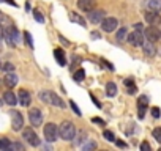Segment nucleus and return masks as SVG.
<instances>
[{
	"label": "nucleus",
	"mask_w": 161,
	"mask_h": 151,
	"mask_svg": "<svg viewBox=\"0 0 161 151\" xmlns=\"http://www.w3.org/2000/svg\"><path fill=\"white\" fill-rule=\"evenodd\" d=\"M40 99L43 101V102H46V104H52V106H55V107H65V102L54 93V91H49V90H44V91H40Z\"/></svg>",
	"instance_id": "f257e3e1"
},
{
	"label": "nucleus",
	"mask_w": 161,
	"mask_h": 151,
	"mask_svg": "<svg viewBox=\"0 0 161 151\" xmlns=\"http://www.w3.org/2000/svg\"><path fill=\"white\" fill-rule=\"evenodd\" d=\"M58 131H60V137L63 138V140H66V142H69V140H73L74 137H76V128H74V124L71 123V121H63L60 126H58Z\"/></svg>",
	"instance_id": "f03ea898"
},
{
	"label": "nucleus",
	"mask_w": 161,
	"mask_h": 151,
	"mask_svg": "<svg viewBox=\"0 0 161 151\" xmlns=\"http://www.w3.org/2000/svg\"><path fill=\"white\" fill-rule=\"evenodd\" d=\"M5 39L10 46H18L21 43V36H19V32L16 27L10 25L7 30H5Z\"/></svg>",
	"instance_id": "7ed1b4c3"
},
{
	"label": "nucleus",
	"mask_w": 161,
	"mask_h": 151,
	"mask_svg": "<svg viewBox=\"0 0 161 151\" xmlns=\"http://www.w3.org/2000/svg\"><path fill=\"white\" fill-rule=\"evenodd\" d=\"M60 135V131H58V126L54 124V123H47L44 126V138L47 142H55Z\"/></svg>",
	"instance_id": "20e7f679"
},
{
	"label": "nucleus",
	"mask_w": 161,
	"mask_h": 151,
	"mask_svg": "<svg viewBox=\"0 0 161 151\" xmlns=\"http://www.w3.org/2000/svg\"><path fill=\"white\" fill-rule=\"evenodd\" d=\"M22 138L32 146H40V137L36 135V132L32 128H25L22 131Z\"/></svg>",
	"instance_id": "39448f33"
},
{
	"label": "nucleus",
	"mask_w": 161,
	"mask_h": 151,
	"mask_svg": "<svg viewBox=\"0 0 161 151\" xmlns=\"http://www.w3.org/2000/svg\"><path fill=\"white\" fill-rule=\"evenodd\" d=\"M144 38H145V35H144L141 30H134L133 33L128 35L126 41H128L131 46H136V47H137V46H142V44H144V41H145Z\"/></svg>",
	"instance_id": "423d86ee"
},
{
	"label": "nucleus",
	"mask_w": 161,
	"mask_h": 151,
	"mask_svg": "<svg viewBox=\"0 0 161 151\" xmlns=\"http://www.w3.org/2000/svg\"><path fill=\"white\" fill-rule=\"evenodd\" d=\"M10 117H11V128H13V131H21L24 128V118H22V115L18 110H11L10 112Z\"/></svg>",
	"instance_id": "0eeeda50"
},
{
	"label": "nucleus",
	"mask_w": 161,
	"mask_h": 151,
	"mask_svg": "<svg viewBox=\"0 0 161 151\" xmlns=\"http://www.w3.org/2000/svg\"><path fill=\"white\" fill-rule=\"evenodd\" d=\"M117 25H119V21L115 18H104L101 21V29L106 33H112L114 30H117Z\"/></svg>",
	"instance_id": "6e6552de"
},
{
	"label": "nucleus",
	"mask_w": 161,
	"mask_h": 151,
	"mask_svg": "<svg viewBox=\"0 0 161 151\" xmlns=\"http://www.w3.org/2000/svg\"><path fill=\"white\" fill-rule=\"evenodd\" d=\"M144 35H145V38H147L148 41H153V43H156V41L161 38V32H159V29H156L155 25L147 27V29L144 30Z\"/></svg>",
	"instance_id": "1a4fd4ad"
},
{
	"label": "nucleus",
	"mask_w": 161,
	"mask_h": 151,
	"mask_svg": "<svg viewBox=\"0 0 161 151\" xmlns=\"http://www.w3.org/2000/svg\"><path fill=\"white\" fill-rule=\"evenodd\" d=\"M87 16H89V19H90V22H93V24H101V21L106 18V13L103 11V10H90V11H87Z\"/></svg>",
	"instance_id": "9d476101"
},
{
	"label": "nucleus",
	"mask_w": 161,
	"mask_h": 151,
	"mask_svg": "<svg viewBox=\"0 0 161 151\" xmlns=\"http://www.w3.org/2000/svg\"><path fill=\"white\" fill-rule=\"evenodd\" d=\"M29 120H30L32 126H40L43 123V113H41V110L40 109H30Z\"/></svg>",
	"instance_id": "9b49d317"
},
{
	"label": "nucleus",
	"mask_w": 161,
	"mask_h": 151,
	"mask_svg": "<svg viewBox=\"0 0 161 151\" xmlns=\"http://www.w3.org/2000/svg\"><path fill=\"white\" fill-rule=\"evenodd\" d=\"M147 106H148V98H147L145 95L139 96V99H137V113H139V118H141V120L145 117Z\"/></svg>",
	"instance_id": "f8f14e48"
},
{
	"label": "nucleus",
	"mask_w": 161,
	"mask_h": 151,
	"mask_svg": "<svg viewBox=\"0 0 161 151\" xmlns=\"http://www.w3.org/2000/svg\"><path fill=\"white\" fill-rule=\"evenodd\" d=\"M145 21H147L150 25H158V24L161 22L159 11H153V10H150V11L145 14Z\"/></svg>",
	"instance_id": "ddd939ff"
},
{
	"label": "nucleus",
	"mask_w": 161,
	"mask_h": 151,
	"mask_svg": "<svg viewBox=\"0 0 161 151\" xmlns=\"http://www.w3.org/2000/svg\"><path fill=\"white\" fill-rule=\"evenodd\" d=\"M97 5V0H77V7L82 11H90Z\"/></svg>",
	"instance_id": "4468645a"
},
{
	"label": "nucleus",
	"mask_w": 161,
	"mask_h": 151,
	"mask_svg": "<svg viewBox=\"0 0 161 151\" xmlns=\"http://www.w3.org/2000/svg\"><path fill=\"white\" fill-rule=\"evenodd\" d=\"M3 82H5V85H7L8 88H13V87L18 85V76H16L13 71H11V72H7L5 77H3Z\"/></svg>",
	"instance_id": "2eb2a0df"
},
{
	"label": "nucleus",
	"mask_w": 161,
	"mask_h": 151,
	"mask_svg": "<svg viewBox=\"0 0 161 151\" xmlns=\"http://www.w3.org/2000/svg\"><path fill=\"white\" fill-rule=\"evenodd\" d=\"M18 99H19V104H21L22 107H29L30 102H32V96H30V93H29L27 90H21Z\"/></svg>",
	"instance_id": "dca6fc26"
},
{
	"label": "nucleus",
	"mask_w": 161,
	"mask_h": 151,
	"mask_svg": "<svg viewBox=\"0 0 161 151\" xmlns=\"http://www.w3.org/2000/svg\"><path fill=\"white\" fill-rule=\"evenodd\" d=\"M142 49H144L145 55H148V57H153V55L156 54V47H155L153 41H148V39H147V43L144 41V44H142Z\"/></svg>",
	"instance_id": "f3484780"
},
{
	"label": "nucleus",
	"mask_w": 161,
	"mask_h": 151,
	"mask_svg": "<svg viewBox=\"0 0 161 151\" xmlns=\"http://www.w3.org/2000/svg\"><path fill=\"white\" fill-rule=\"evenodd\" d=\"M3 101H5L8 106H16L19 99H18V96H16L13 91H10V90H8V91H5V93H3Z\"/></svg>",
	"instance_id": "a211bd4d"
},
{
	"label": "nucleus",
	"mask_w": 161,
	"mask_h": 151,
	"mask_svg": "<svg viewBox=\"0 0 161 151\" xmlns=\"http://www.w3.org/2000/svg\"><path fill=\"white\" fill-rule=\"evenodd\" d=\"M54 57H55V60H57V63H58L60 66H65V65H66V57H65V52H63L60 47L54 49Z\"/></svg>",
	"instance_id": "6ab92c4d"
},
{
	"label": "nucleus",
	"mask_w": 161,
	"mask_h": 151,
	"mask_svg": "<svg viewBox=\"0 0 161 151\" xmlns=\"http://www.w3.org/2000/svg\"><path fill=\"white\" fill-rule=\"evenodd\" d=\"M106 95H108L109 98H114V96L117 95V85H115L114 82H109V84L106 85Z\"/></svg>",
	"instance_id": "aec40b11"
},
{
	"label": "nucleus",
	"mask_w": 161,
	"mask_h": 151,
	"mask_svg": "<svg viewBox=\"0 0 161 151\" xmlns=\"http://www.w3.org/2000/svg\"><path fill=\"white\" fill-rule=\"evenodd\" d=\"M147 7L153 11H161V0H148Z\"/></svg>",
	"instance_id": "412c9836"
},
{
	"label": "nucleus",
	"mask_w": 161,
	"mask_h": 151,
	"mask_svg": "<svg viewBox=\"0 0 161 151\" xmlns=\"http://www.w3.org/2000/svg\"><path fill=\"white\" fill-rule=\"evenodd\" d=\"M69 18H71V21H74V22H77L79 25H82V27H86V21L80 18L79 14H76V13H71L69 14Z\"/></svg>",
	"instance_id": "4be33fe9"
},
{
	"label": "nucleus",
	"mask_w": 161,
	"mask_h": 151,
	"mask_svg": "<svg viewBox=\"0 0 161 151\" xmlns=\"http://www.w3.org/2000/svg\"><path fill=\"white\" fill-rule=\"evenodd\" d=\"M84 76H86V71H84V69H77V71L74 72V76H73V79L77 81V82H80V81L84 79Z\"/></svg>",
	"instance_id": "5701e85b"
},
{
	"label": "nucleus",
	"mask_w": 161,
	"mask_h": 151,
	"mask_svg": "<svg viewBox=\"0 0 161 151\" xmlns=\"http://www.w3.org/2000/svg\"><path fill=\"white\" fill-rule=\"evenodd\" d=\"M125 38H128V32H126V29H120L117 32V39L119 41H123Z\"/></svg>",
	"instance_id": "b1692460"
},
{
	"label": "nucleus",
	"mask_w": 161,
	"mask_h": 151,
	"mask_svg": "<svg viewBox=\"0 0 161 151\" xmlns=\"http://www.w3.org/2000/svg\"><path fill=\"white\" fill-rule=\"evenodd\" d=\"M152 134H153V138H155L158 143H161V128H155Z\"/></svg>",
	"instance_id": "393cba45"
},
{
	"label": "nucleus",
	"mask_w": 161,
	"mask_h": 151,
	"mask_svg": "<svg viewBox=\"0 0 161 151\" xmlns=\"http://www.w3.org/2000/svg\"><path fill=\"white\" fill-rule=\"evenodd\" d=\"M10 140L8 138H0V149H8L10 148Z\"/></svg>",
	"instance_id": "a878e982"
},
{
	"label": "nucleus",
	"mask_w": 161,
	"mask_h": 151,
	"mask_svg": "<svg viewBox=\"0 0 161 151\" xmlns=\"http://www.w3.org/2000/svg\"><path fill=\"white\" fill-rule=\"evenodd\" d=\"M8 149H16V151L19 149V151H22L24 149V145L19 143V142H14V143H10V148Z\"/></svg>",
	"instance_id": "bb28decb"
},
{
	"label": "nucleus",
	"mask_w": 161,
	"mask_h": 151,
	"mask_svg": "<svg viewBox=\"0 0 161 151\" xmlns=\"http://www.w3.org/2000/svg\"><path fill=\"white\" fill-rule=\"evenodd\" d=\"M103 137H104L108 142H114V140H115V137H114V134H112L111 131H104V132H103Z\"/></svg>",
	"instance_id": "cd10ccee"
},
{
	"label": "nucleus",
	"mask_w": 161,
	"mask_h": 151,
	"mask_svg": "<svg viewBox=\"0 0 161 151\" xmlns=\"http://www.w3.org/2000/svg\"><path fill=\"white\" fill-rule=\"evenodd\" d=\"M74 138H76V140H74V143H76V145H79L80 142H82V140L86 138V132H84V131H82V132H79V134H77Z\"/></svg>",
	"instance_id": "c85d7f7f"
},
{
	"label": "nucleus",
	"mask_w": 161,
	"mask_h": 151,
	"mask_svg": "<svg viewBox=\"0 0 161 151\" xmlns=\"http://www.w3.org/2000/svg\"><path fill=\"white\" fill-rule=\"evenodd\" d=\"M69 107H71V109L74 110V113H76L77 117H80V115H82V113H80V109H79V107L76 106V102H74V101H69Z\"/></svg>",
	"instance_id": "c756f323"
},
{
	"label": "nucleus",
	"mask_w": 161,
	"mask_h": 151,
	"mask_svg": "<svg viewBox=\"0 0 161 151\" xmlns=\"http://www.w3.org/2000/svg\"><path fill=\"white\" fill-rule=\"evenodd\" d=\"M33 18H35V21H38L40 24H43V22H44V18H43V14H41L40 11H36V10L33 11Z\"/></svg>",
	"instance_id": "7c9ffc66"
},
{
	"label": "nucleus",
	"mask_w": 161,
	"mask_h": 151,
	"mask_svg": "<svg viewBox=\"0 0 161 151\" xmlns=\"http://www.w3.org/2000/svg\"><path fill=\"white\" fill-rule=\"evenodd\" d=\"M2 68H3V71H5V72H11V71H14V65H13V63H10V61H7Z\"/></svg>",
	"instance_id": "2f4dec72"
},
{
	"label": "nucleus",
	"mask_w": 161,
	"mask_h": 151,
	"mask_svg": "<svg viewBox=\"0 0 161 151\" xmlns=\"http://www.w3.org/2000/svg\"><path fill=\"white\" fill-rule=\"evenodd\" d=\"M24 38H25L27 44H29L30 47H33V39H32V35H30L29 32H24Z\"/></svg>",
	"instance_id": "473e14b6"
},
{
	"label": "nucleus",
	"mask_w": 161,
	"mask_h": 151,
	"mask_svg": "<svg viewBox=\"0 0 161 151\" xmlns=\"http://www.w3.org/2000/svg\"><path fill=\"white\" fill-rule=\"evenodd\" d=\"M82 148H84L86 151H89V149H95V148H97V143H95V142H89V143H86Z\"/></svg>",
	"instance_id": "72a5a7b5"
},
{
	"label": "nucleus",
	"mask_w": 161,
	"mask_h": 151,
	"mask_svg": "<svg viewBox=\"0 0 161 151\" xmlns=\"http://www.w3.org/2000/svg\"><path fill=\"white\" fill-rule=\"evenodd\" d=\"M159 113H161V110H159L158 107H152V115H153V118H159Z\"/></svg>",
	"instance_id": "f704fd0d"
},
{
	"label": "nucleus",
	"mask_w": 161,
	"mask_h": 151,
	"mask_svg": "<svg viewBox=\"0 0 161 151\" xmlns=\"http://www.w3.org/2000/svg\"><path fill=\"white\" fill-rule=\"evenodd\" d=\"M141 149H142V151H150L152 148H150V145H148L147 142H142V143H141Z\"/></svg>",
	"instance_id": "c9c22d12"
},
{
	"label": "nucleus",
	"mask_w": 161,
	"mask_h": 151,
	"mask_svg": "<svg viewBox=\"0 0 161 151\" xmlns=\"http://www.w3.org/2000/svg\"><path fill=\"white\" fill-rule=\"evenodd\" d=\"M92 121H93V123H97V124H101V126H104V124H106V123H104V120L97 118V117H95V118H92Z\"/></svg>",
	"instance_id": "e433bc0d"
},
{
	"label": "nucleus",
	"mask_w": 161,
	"mask_h": 151,
	"mask_svg": "<svg viewBox=\"0 0 161 151\" xmlns=\"http://www.w3.org/2000/svg\"><path fill=\"white\" fill-rule=\"evenodd\" d=\"M2 38H5V30H3V25L0 24V39Z\"/></svg>",
	"instance_id": "4c0bfd02"
},
{
	"label": "nucleus",
	"mask_w": 161,
	"mask_h": 151,
	"mask_svg": "<svg viewBox=\"0 0 161 151\" xmlns=\"http://www.w3.org/2000/svg\"><path fill=\"white\" fill-rule=\"evenodd\" d=\"M117 146H120V148H126V143L122 142V140H117Z\"/></svg>",
	"instance_id": "58836bf2"
},
{
	"label": "nucleus",
	"mask_w": 161,
	"mask_h": 151,
	"mask_svg": "<svg viewBox=\"0 0 161 151\" xmlns=\"http://www.w3.org/2000/svg\"><path fill=\"white\" fill-rule=\"evenodd\" d=\"M125 85H126V87H133L134 84H133V81H131V79H126V81H125Z\"/></svg>",
	"instance_id": "ea45409f"
},
{
	"label": "nucleus",
	"mask_w": 161,
	"mask_h": 151,
	"mask_svg": "<svg viewBox=\"0 0 161 151\" xmlns=\"http://www.w3.org/2000/svg\"><path fill=\"white\" fill-rule=\"evenodd\" d=\"M103 63H104V65H106V66H108L109 69H114V66H112V65H111L109 61H106V60H103Z\"/></svg>",
	"instance_id": "a19ab883"
},
{
	"label": "nucleus",
	"mask_w": 161,
	"mask_h": 151,
	"mask_svg": "<svg viewBox=\"0 0 161 151\" xmlns=\"http://www.w3.org/2000/svg\"><path fill=\"white\" fill-rule=\"evenodd\" d=\"M134 29H136V30H142V24H139V22L134 24Z\"/></svg>",
	"instance_id": "79ce46f5"
},
{
	"label": "nucleus",
	"mask_w": 161,
	"mask_h": 151,
	"mask_svg": "<svg viewBox=\"0 0 161 151\" xmlns=\"http://www.w3.org/2000/svg\"><path fill=\"white\" fill-rule=\"evenodd\" d=\"M92 36H93V39H97V38L100 36V33H98V32H92Z\"/></svg>",
	"instance_id": "37998d69"
},
{
	"label": "nucleus",
	"mask_w": 161,
	"mask_h": 151,
	"mask_svg": "<svg viewBox=\"0 0 161 151\" xmlns=\"http://www.w3.org/2000/svg\"><path fill=\"white\" fill-rule=\"evenodd\" d=\"M0 68H2V61H0Z\"/></svg>",
	"instance_id": "c03bdc74"
},
{
	"label": "nucleus",
	"mask_w": 161,
	"mask_h": 151,
	"mask_svg": "<svg viewBox=\"0 0 161 151\" xmlns=\"http://www.w3.org/2000/svg\"><path fill=\"white\" fill-rule=\"evenodd\" d=\"M0 106H2V101H0Z\"/></svg>",
	"instance_id": "a18cd8bd"
},
{
	"label": "nucleus",
	"mask_w": 161,
	"mask_h": 151,
	"mask_svg": "<svg viewBox=\"0 0 161 151\" xmlns=\"http://www.w3.org/2000/svg\"><path fill=\"white\" fill-rule=\"evenodd\" d=\"M0 2H3V0H0Z\"/></svg>",
	"instance_id": "49530a36"
}]
</instances>
